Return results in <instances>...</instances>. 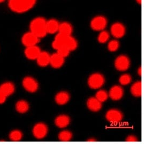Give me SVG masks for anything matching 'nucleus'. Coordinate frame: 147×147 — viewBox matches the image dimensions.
<instances>
[{
    "mask_svg": "<svg viewBox=\"0 0 147 147\" xmlns=\"http://www.w3.org/2000/svg\"><path fill=\"white\" fill-rule=\"evenodd\" d=\"M70 51L67 49L66 47L63 46L61 47L59 49L57 50V53L58 54L61 55L63 57L65 58L67 57L70 54Z\"/></svg>",
    "mask_w": 147,
    "mask_h": 147,
    "instance_id": "c756f323",
    "label": "nucleus"
},
{
    "mask_svg": "<svg viewBox=\"0 0 147 147\" xmlns=\"http://www.w3.org/2000/svg\"><path fill=\"white\" fill-rule=\"evenodd\" d=\"M138 141V140L137 138H136V136H128L126 139V142H137Z\"/></svg>",
    "mask_w": 147,
    "mask_h": 147,
    "instance_id": "7c9ffc66",
    "label": "nucleus"
},
{
    "mask_svg": "<svg viewBox=\"0 0 147 147\" xmlns=\"http://www.w3.org/2000/svg\"><path fill=\"white\" fill-rule=\"evenodd\" d=\"M7 96L0 92V104H3L6 101Z\"/></svg>",
    "mask_w": 147,
    "mask_h": 147,
    "instance_id": "2f4dec72",
    "label": "nucleus"
},
{
    "mask_svg": "<svg viewBox=\"0 0 147 147\" xmlns=\"http://www.w3.org/2000/svg\"><path fill=\"white\" fill-rule=\"evenodd\" d=\"M119 47V43L116 40H113L109 43L108 49L111 52L116 51Z\"/></svg>",
    "mask_w": 147,
    "mask_h": 147,
    "instance_id": "c85d7f7f",
    "label": "nucleus"
},
{
    "mask_svg": "<svg viewBox=\"0 0 147 147\" xmlns=\"http://www.w3.org/2000/svg\"><path fill=\"white\" fill-rule=\"evenodd\" d=\"M41 51L40 48L36 46L26 47L25 51V54L28 59L31 60L36 59Z\"/></svg>",
    "mask_w": 147,
    "mask_h": 147,
    "instance_id": "f8f14e48",
    "label": "nucleus"
},
{
    "mask_svg": "<svg viewBox=\"0 0 147 147\" xmlns=\"http://www.w3.org/2000/svg\"><path fill=\"white\" fill-rule=\"evenodd\" d=\"M102 103L98 101L96 97H90L87 101L88 108L93 112H97L101 110L102 107Z\"/></svg>",
    "mask_w": 147,
    "mask_h": 147,
    "instance_id": "ddd939ff",
    "label": "nucleus"
},
{
    "mask_svg": "<svg viewBox=\"0 0 147 147\" xmlns=\"http://www.w3.org/2000/svg\"><path fill=\"white\" fill-rule=\"evenodd\" d=\"M136 2L139 3V4H141V2H142V0H136Z\"/></svg>",
    "mask_w": 147,
    "mask_h": 147,
    "instance_id": "f704fd0d",
    "label": "nucleus"
},
{
    "mask_svg": "<svg viewBox=\"0 0 147 147\" xmlns=\"http://www.w3.org/2000/svg\"><path fill=\"white\" fill-rule=\"evenodd\" d=\"M64 46L66 47L67 49H69L70 51H74L77 48V41L71 35L68 36L64 43Z\"/></svg>",
    "mask_w": 147,
    "mask_h": 147,
    "instance_id": "412c9836",
    "label": "nucleus"
},
{
    "mask_svg": "<svg viewBox=\"0 0 147 147\" xmlns=\"http://www.w3.org/2000/svg\"><path fill=\"white\" fill-rule=\"evenodd\" d=\"M59 23L58 21L54 19L47 21L46 30L47 33L54 34L58 32Z\"/></svg>",
    "mask_w": 147,
    "mask_h": 147,
    "instance_id": "a211bd4d",
    "label": "nucleus"
},
{
    "mask_svg": "<svg viewBox=\"0 0 147 147\" xmlns=\"http://www.w3.org/2000/svg\"><path fill=\"white\" fill-rule=\"evenodd\" d=\"M36 0H10L9 6L12 11L17 13H23L34 7Z\"/></svg>",
    "mask_w": 147,
    "mask_h": 147,
    "instance_id": "f257e3e1",
    "label": "nucleus"
},
{
    "mask_svg": "<svg viewBox=\"0 0 147 147\" xmlns=\"http://www.w3.org/2000/svg\"><path fill=\"white\" fill-rule=\"evenodd\" d=\"M46 23V20L42 17L35 18L30 24L31 32L39 38L45 37L47 34Z\"/></svg>",
    "mask_w": 147,
    "mask_h": 147,
    "instance_id": "f03ea898",
    "label": "nucleus"
},
{
    "mask_svg": "<svg viewBox=\"0 0 147 147\" xmlns=\"http://www.w3.org/2000/svg\"><path fill=\"white\" fill-rule=\"evenodd\" d=\"M30 108V106L27 102L24 100L18 101L16 105V109L17 112L20 113H24L27 112Z\"/></svg>",
    "mask_w": 147,
    "mask_h": 147,
    "instance_id": "5701e85b",
    "label": "nucleus"
},
{
    "mask_svg": "<svg viewBox=\"0 0 147 147\" xmlns=\"http://www.w3.org/2000/svg\"><path fill=\"white\" fill-rule=\"evenodd\" d=\"M48 127L44 123H38L35 125L33 128V136L37 139H42L46 137L48 133Z\"/></svg>",
    "mask_w": 147,
    "mask_h": 147,
    "instance_id": "0eeeda50",
    "label": "nucleus"
},
{
    "mask_svg": "<svg viewBox=\"0 0 147 147\" xmlns=\"http://www.w3.org/2000/svg\"><path fill=\"white\" fill-rule=\"evenodd\" d=\"M72 133L69 131H63L59 133L58 135V139L63 142L70 141L72 138Z\"/></svg>",
    "mask_w": 147,
    "mask_h": 147,
    "instance_id": "b1692460",
    "label": "nucleus"
},
{
    "mask_svg": "<svg viewBox=\"0 0 147 147\" xmlns=\"http://www.w3.org/2000/svg\"><path fill=\"white\" fill-rule=\"evenodd\" d=\"M39 40L40 38L31 32L25 33L22 39L23 44L26 47L36 46L39 42Z\"/></svg>",
    "mask_w": 147,
    "mask_h": 147,
    "instance_id": "1a4fd4ad",
    "label": "nucleus"
},
{
    "mask_svg": "<svg viewBox=\"0 0 147 147\" xmlns=\"http://www.w3.org/2000/svg\"><path fill=\"white\" fill-rule=\"evenodd\" d=\"M110 35L108 32L105 31H102L98 36V41L101 43H105L108 41Z\"/></svg>",
    "mask_w": 147,
    "mask_h": 147,
    "instance_id": "cd10ccee",
    "label": "nucleus"
},
{
    "mask_svg": "<svg viewBox=\"0 0 147 147\" xmlns=\"http://www.w3.org/2000/svg\"><path fill=\"white\" fill-rule=\"evenodd\" d=\"M59 33L66 36H70L73 32V28L71 25L67 22H63L59 24Z\"/></svg>",
    "mask_w": 147,
    "mask_h": 147,
    "instance_id": "aec40b11",
    "label": "nucleus"
},
{
    "mask_svg": "<svg viewBox=\"0 0 147 147\" xmlns=\"http://www.w3.org/2000/svg\"><path fill=\"white\" fill-rule=\"evenodd\" d=\"M3 1H4V0H0V3H1V2H2Z\"/></svg>",
    "mask_w": 147,
    "mask_h": 147,
    "instance_id": "c9c22d12",
    "label": "nucleus"
},
{
    "mask_svg": "<svg viewBox=\"0 0 147 147\" xmlns=\"http://www.w3.org/2000/svg\"><path fill=\"white\" fill-rule=\"evenodd\" d=\"M126 29L124 25L120 23L113 24L111 27L112 35L116 38H121L124 36Z\"/></svg>",
    "mask_w": 147,
    "mask_h": 147,
    "instance_id": "9d476101",
    "label": "nucleus"
},
{
    "mask_svg": "<svg viewBox=\"0 0 147 147\" xmlns=\"http://www.w3.org/2000/svg\"><path fill=\"white\" fill-rule=\"evenodd\" d=\"M55 123L57 127L60 128L66 127L70 124V117L65 115H59L55 119Z\"/></svg>",
    "mask_w": 147,
    "mask_h": 147,
    "instance_id": "dca6fc26",
    "label": "nucleus"
},
{
    "mask_svg": "<svg viewBox=\"0 0 147 147\" xmlns=\"http://www.w3.org/2000/svg\"><path fill=\"white\" fill-rule=\"evenodd\" d=\"M23 134L19 130H14L9 134V138L12 141H19L22 139Z\"/></svg>",
    "mask_w": 147,
    "mask_h": 147,
    "instance_id": "393cba45",
    "label": "nucleus"
},
{
    "mask_svg": "<svg viewBox=\"0 0 147 147\" xmlns=\"http://www.w3.org/2000/svg\"><path fill=\"white\" fill-rule=\"evenodd\" d=\"M95 97L101 103H103L107 100L108 94L105 90H100L97 92Z\"/></svg>",
    "mask_w": 147,
    "mask_h": 147,
    "instance_id": "a878e982",
    "label": "nucleus"
},
{
    "mask_svg": "<svg viewBox=\"0 0 147 147\" xmlns=\"http://www.w3.org/2000/svg\"><path fill=\"white\" fill-rule=\"evenodd\" d=\"M105 117L109 123L113 125H117L120 123L123 119V113L118 110L111 109L107 112Z\"/></svg>",
    "mask_w": 147,
    "mask_h": 147,
    "instance_id": "20e7f679",
    "label": "nucleus"
},
{
    "mask_svg": "<svg viewBox=\"0 0 147 147\" xmlns=\"http://www.w3.org/2000/svg\"><path fill=\"white\" fill-rule=\"evenodd\" d=\"M109 95L112 100H119L124 95V90L120 86H113L110 90Z\"/></svg>",
    "mask_w": 147,
    "mask_h": 147,
    "instance_id": "9b49d317",
    "label": "nucleus"
},
{
    "mask_svg": "<svg viewBox=\"0 0 147 147\" xmlns=\"http://www.w3.org/2000/svg\"><path fill=\"white\" fill-rule=\"evenodd\" d=\"M138 74L140 76H141V74H142V69H141V67H139V69L138 70Z\"/></svg>",
    "mask_w": 147,
    "mask_h": 147,
    "instance_id": "473e14b6",
    "label": "nucleus"
},
{
    "mask_svg": "<svg viewBox=\"0 0 147 147\" xmlns=\"http://www.w3.org/2000/svg\"><path fill=\"white\" fill-rule=\"evenodd\" d=\"M107 23L108 22L105 17L99 16L93 18L90 23V26L94 31H103L107 26Z\"/></svg>",
    "mask_w": 147,
    "mask_h": 147,
    "instance_id": "39448f33",
    "label": "nucleus"
},
{
    "mask_svg": "<svg viewBox=\"0 0 147 147\" xmlns=\"http://www.w3.org/2000/svg\"><path fill=\"white\" fill-rule=\"evenodd\" d=\"M130 60L125 55L119 56L115 60V65L117 70L120 71H125L130 66Z\"/></svg>",
    "mask_w": 147,
    "mask_h": 147,
    "instance_id": "423d86ee",
    "label": "nucleus"
},
{
    "mask_svg": "<svg viewBox=\"0 0 147 147\" xmlns=\"http://www.w3.org/2000/svg\"><path fill=\"white\" fill-rule=\"evenodd\" d=\"M87 141V142H95V141H96V140L94 139H89Z\"/></svg>",
    "mask_w": 147,
    "mask_h": 147,
    "instance_id": "72a5a7b5",
    "label": "nucleus"
},
{
    "mask_svg": "<svg viewBox=\"0 0 147 147\" xmlns=\"http://www.w3.org/2000/svg\"><path fill=\"white\" fill-rule=\"evenodd\" d=\"M64 63V58L58 53H55L51 56L50 64L55 69H58L63 66Z\"/></svg>",
    "mask_w": 147,
    "mask_h": 147,
    "instance_id": "4468645a",
    "label": "nucleus"
},
{
    "mask_svg": "<svg viewBox=\"0 0 147 147\" xmlns=\"http://www.w3.org/2000/svg\"><path fill=\"white\" fill-rule=\"evenodd\" d=\"M15 86L10 82H7L0 86V92L7 96H9L14 93Z\"/></svg>",
    "mask_w": 147,
    "mask_h": 147,
    "instance_id": "f3484780",
    "label": "nucleus"
},
{
    "mask_svg": "<svg viewBox=\"0 0 147 147\" xmlns=\"http://www.w3.org/2000/svg\"><path fill=\"white\" fill-rule=\"evenodd\" d=\"M131 92L134 96L139 97L142 95V83L141 81L136 82L131 88Z\"/></svg>",
    "mask_w": 147,
    "mask_h": 147,
    "instance_id": "4be33fe9",
    "label": "nucleus"
},
{
    "mask_svg": "<svg viewBox=\"0 0 147 147\" xmlns=\"http://www.w3.org/2000/svg\"><path fill=\"white\" fill-rule=\"evenodd\" d=\"M105 79L103 76L99 73L92 74L88 80V84L90 88L97 89L101 88L105 84Z\"/></svg>",
    "mask_w": 147,
    "mask_h": 147,
    "instance_id": "7ed1b4c3",
    "label": "nucleus"
},
{
    "mask_svg": "<svg viewBox=\"0 0 147 147\" xmlns=\"http://www.w3.org/2000/svg\"><path fill=\"white\" fill-rule=\"evenodd\" d=\"M70 94L66 92L62 91L57 94L55 96V101L59 105H64L70 100Z\"/></svg>",
    "mask_w": 147,
    "mask_h": 147,
    "instance_id": "6ab92c4d",
    "label": "nucleus"
},
{
    "mask_svg": "<svg viewBox=\"0 0 147 147\" xmlns=\"http://www.w3.org/2000/svg\"><path fill=\"white\" fill-rule=\"evenodd\" d=\"M51 55L46 51H41L36 58L38 64L41 67H45L50 64Z\"/></svg>",
    "mask_w": 147,
    "mask_h": 147,
    "instance_id": "2eb2a0df",
    "label": "nucleus"
},
{
    "mask_svg": "<svg viewBox=\"0 0 147 147\" xmlns=\"http://www.w3.org/2000/svg\"><path fill=\"white\" fill-rule=\"evenodd\" d=\"M23 86L26 90L30 93H34L39 88L38 82L33 78L26 77L23 80Z\"/></svg>",
    "mask_w": 147,
    "mask_h": 147,
    "instance_id": "6e6552de",
    "label": "nucleus"
},
{
    "mask_svg": "<svg viewBox=\"0 0 147 147\" xmlns=\"http://www.w3.org/2000/svg\"><path fill=\"white\" fill-rule=\"evenodd\" d=\"M132 81V77L129 74H124L120 76L119 82L122 85L126 86L129 84Z\"/></svg>",
    "mask_w": 147,
    "mask_h": 147,
    "instance_id": "bb28decb",
    "label": "nucleus"
}]
</instances>
